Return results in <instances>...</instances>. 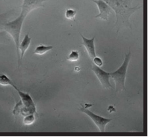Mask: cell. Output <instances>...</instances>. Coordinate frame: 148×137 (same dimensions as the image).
Masks as SVG:
<instances>
[{
    "instance_id": "obj_9",
    "label": "cell",
    "mask_w": 148,
    "mask_h": 137,
    "mask_svg": "<svg viewBox=\"0 0 148 137\" xmlns=\"http://www.w3.org/2000/svg\"><path fill=\"white\" fill-rule=\"evenodd\" d=\"M31 41H32V38L30 37L29 35H28V34H27L25 35V37L23 38L21 43L19 44L18 49L21 51V60H22L23 56L25 55V52L27 51L28 47H30Z\"/></svg>"
},
{
    "instance_id": "obj_8",
    "label": "cell",
    "mask_w": 148,
    "mask_h": 137,
    "mask_svg": "<svg viewBox=\"0 0 148 137\" xmlns=\"http://www.w3.org/2000/svg\"><path fill=\"white\" fill-rule=\"evenodd\" d=\"M81 37L82 39V45L84 47H85L86 49L88 52V56L91 58L92 60L93 58L96 56V54H95V37H92V39H87L86 37H84L82 34H80Z\"/></svg>"
},
{
    "instance_id": "obj_15",
    "label": "cell",
    "mask_w": 148,
    "mask_h": 137,
    "mask_svg": "<svg viewBox=\"0 0 148 137\" xmlns=\"http://www.w3.org/2000/svg\"><path fill=\"white\" fill-rule=\"evenodd\" d=\"M133 0H116L119 5L125 7H131Z\"/></svg>"
},
{
    "instance_id": "obj_3",
    "label": "cell",
    "mask_w": 148,
    "mask_h": 137,
    "mask_svg": "<svg viewBox=\"0 0 148 137\" xmlns=\"http://www.w3.org/2000/svg\"><path fill=\"white\" fill-rule=\"evenodd\" d=\"M13 87L18 92V95L21 98V102H18L15 106V109L13 110V114L15 115H18V113H20L23 116L36 114V108L35 104L30 94L19 90L15 86V85H14Z\"/></svg>"
},
{
    "instance_id": "obj_17",
    "label": "cell",
    "mask_w": 148,
    "mask_h": 137,
    "mask_svg": "<svg viewBox=\"0 0 148 137\" xmlns=\"http://www.w3.org/2000/svg\"><path fill=\"white\" fill-rule=\"evenodd\" d=\"M107 110H108V112L109 113H113V112H114L116 111L115 108H114L113 106H109L108 108H107Z\"/></svg>"
},
{
    "instance_id": "obj_13",
    "label": "cell",
    "mask_w": 148,
    "mask_h": 137,
    "mask_svg": "<svg viewBox=\"0 0 148 137\" xmlns=\"http://www.w3.org/2000/svg\"><path fill=\"white\" fill-rule=\"evenodd\" d=\"M35 121V116L34 114H29L25 116L23 123L25 125H30Z\"/></svg>"
},
{
    "instance_id": "obj_14",
    "label": "cell",
    "mask_w": 148,
    "mask_h": 137,
    "mask_svg": "<svg viewBox=\"0 0 148 137\" xmlns=\"http://www.w3.org/2000/svg\"><path fill=\"white\" fill-rule=\"evenodd\" d=\"M76 15V11L74 10L73 9H67L65 11V17L67 18V19H73L75 17Z\"/></svg>"
},
{
    "instance_id": "obj_12",
    "label": "cell",
    "mask_w": 148,
    "mask_h": 137,
    "mask_svg": "<svg viewBox=\"0 0 148 137\" xmlns=\"http://www.w3.org/2000/svg\"><path fill=\"white\" fill-rule=\"evenodd\" d=\"M80 58V54L79 52L78 51L74 50L71 52V53L69 54V56L67 57V60L71 62H76L79 60Z\"/></svg>"
},
{
    "instance_id": "obj_7",
    "label": "cell",
    "mask_w": 148,
    "mask_h": 137,
    "mask_svg": "<svg viewBox=\"0 0 148 137\" xmlns=\"http://www.w3.org/2000/svg\"><path fill=\"white\" fill-rule=\"evenodd\" d=\"M97 5V7L99 9V13L95 16V18H99L100 19L103 20H107L109 15L112 13V9L108 4L103 0H92Z\"/></svg>"
},
{
    "instance_id": "obj_11",
    "label": "cell",
    "mask_w": 148,
    "mask_h": 137,
    "mask_svg": "<svg viewBox=\"0 0 148 137\" xmlns=\"http://www.w3.org/2000/svg\"><path fill=\"white\" fill-rule=\"evenodd\" d=\"M0 85L3 86L11 85L13 87L15 84L12 82L11 79L8 75L4 74H0Z\"/></svg>"
},
{
    "instance_id": "obj_16",
    "label": "cell",
    "mask_w": 148,
    "mask_h": 137,
    "mask_svg": "<svg viewBox=\"0 0 148 137\" xmlns=\"http://www.w3.org/2000/svg\"><path fill=\"white\" fill-rule=\"evenodd\" d=\"M93 62H94V64H95L97 66L101 68L103 65V62L102 59L101 58L98 57V56H95L94 58H93Z\"/></svg>"
},
{
    "instance_id": "obj_6",
    "label": "cell",
    "mask_w": 148,
    "mask_h": 137,
    "mask_svg": "<svg viewBox=\"0 0 148 137\" xmlns=\"http://www.w3.org/2000/svg\"><path fill=\"white\" fill-rule=\"evenodd\" d=\"M92 70L96 75L99 82L101 83L103 88L105 89L112 88L110 81H109V79L111 78L110 73L106 72L105 70L101 69V68L97 66L95 64H93Z\"/></svg>"
},
{
    "instance_id": "obj_5",
    "label": "cell",
    "mask_w": 148,
    "mask_h": 137,
    "mask_svg": "<svg viewBox=\"0 0 148 137\" xmlns=\"http://www.w3.org/2000/svg\"><path fill=\"white\" fill-rule=\"evenodd\" d=\"M81 106H82V107L78 110H79L80 112L86 114L90 118H91V119L92 120L93 122L94 123L95 125L97 127V128L99 129L100 132L103 133L107 125L109 123H110L113 119L99 116V115L94 114V113H93L91 111H90L89 110L87 109V108H86L83 105Z\"/></svg>"
},
{
    "instance_id": "obj_2",
    "label": "cell",
    "mask_w": 148,
    "mask_h": 137,
    "mask_svg": "<svg viewBox=\"0 0 148 137\" xmlns=\"http://www.w3.org/2000/svg\"><path fill=\"white\" fill-rule=\"evenodd\" d=\"M108 4L109 7L114 11L116 13V20L115 26H116V32H119L121 28L124 27H128L131 28V24L129 22V18L130 16L136 11L138 9H140L142 7L136 6V7H125L119 5L116 3V0H103Z\"/></svg>"
},
{
    "instance_id": "obj_4",
    "label": "cell",
    "mask_w": 148,
    "mask_h": 137,
    "mask_svg": "<svg viewBox=\"0 0 148 137\" xmlns=\"http://www.w3.org/2000/svg\"><path fill=\"white\" fill-rule=\"evenodd\" d=\"M131 58V53L125 55V58L124 62L120 67L114 72L110 73L111 78L113 81L116 85V93H121L123 91H125V80L126 77V72H127L128 64Z\"/></svg>"
},
{
    "instance_id": "obj_10",
    "label": "cell",
    "mask_w": 148,
    "mask_h": 137,
    "mask_svg": "<svg viewBox=\"0 0 148 137\" xmlns=\"http://www.w3.org/2000/svg\"><path fill=\"white\" fill-rule=\"evenodd\" d=\"M53 46H46L44 45H40L36 47L35 50L33 53L38 55H42L46 54L47 52L51 51V49H53Z\"/></svg>"
},
{
    "instance_id": "obj_1",
    "label": "cell",
    "mask_w": 148,
    "mask_h": 137,
    "mask_svg": "<svg viewBox=\"0 0 148 137\" xmlns=\"http://www.w3.org/2000/svg\"><path fill=\"white\" fill-rule=\"evenodd\" d=\"M48 0H24L22 5V12L18 18L15 20L11 21L10 22L6 23L4 24V29L5 31L10 34L15 41V47L16 49V54H17L18 64V66L21 64V56L19 55V40H20V35L22 30V26L26 16L29 14L31 11L34 9L44 7L43 3Z\"/></svg>"
}]
</instances>
